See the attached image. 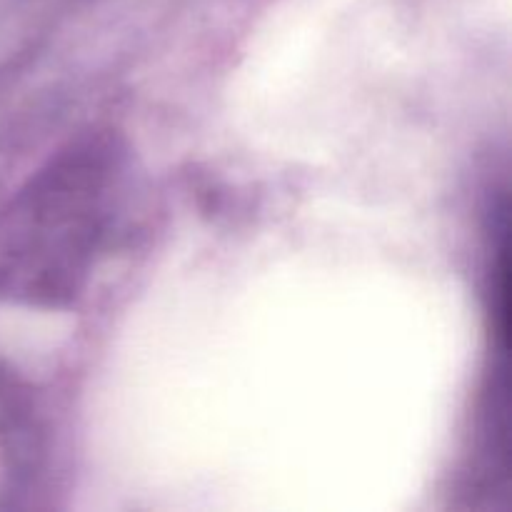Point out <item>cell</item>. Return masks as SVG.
<instances>
[{"label": "cell", "instance_id": "1", "mask_svg": "<svg viewBox=\"0 0 512 512\" xmlns=\"http://www.w3.org/2000/svg\"><path fill=\"white\" fill-rule=\"evenodd\" d=\"M125 143L93 128L70 138L0 205V300L58 310L88 285L113 225Z\"/></svg>", "mask_w": 512, "mask_h": 512}]
</instances>
